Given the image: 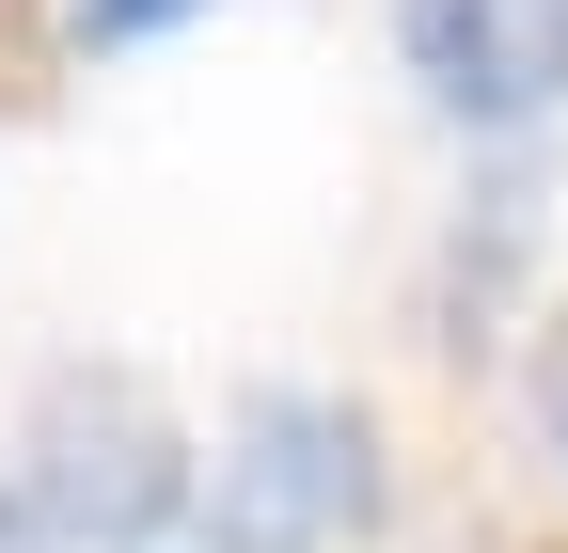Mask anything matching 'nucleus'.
Wrapping results in <instances>:
<instances>
[{"label": "nucleus", "mask_w": 568, "mask_h": 553, "mask_svg": "<svg viewBox=\"0 0 568 553\" xmlns=\"http://www.w3.org/2000/svg\"><path fill=\"white\" fill-rule=\"evenodd\" d=\"M379 522V428L332 395H253L205 474V553H332Z\"/></svg>", "instance_id": "1"}, {"label": "nucleus", "mask_w": 568, "mask_h": 553, "mask_svg": "<svg viewBox=\"0 0 568 553\" xmlns=\"http://www.w3.org/2000/svg\"><path fill=\"white\" fill-rule=\"evenodd\" d=\"M174 428H159V395L142 380H48L32 395V522L63 553H142L174 522Z\"/></svg>", "instance_id": "2"}, {"label": "nucleus", "mask_w": 568, "mask_h": 553, "mask_svg": "<svg viewBox=\"0 0 568 553\" xmlns=\"http://www.w3.org/2000/svg\"><path fill=\"white\" fill-rule=\"evenodd\" d=\"M410 80L458 127L568 111V0H410Z\"/></svg>", "instance_id": "3"}, {"label": "nucleus", "mask_w": 568, "mask_h": 553, "mask_svg": "<svg viewBox=\"0 0 568 553\" xmlns=\"http://www.w3.org/2000/svg\"><path fill=\"white\" fill-rule=\"evenodd\" d=\"M190 17H205V0H80V32H95V48H142V32H190Z\"/></svg>", "instance_id": "4"}, {"label": "nucleus", "mask_w": 568, "mask_h": 553, "mask_svg": "<svg viewBox=\"0 0 568 553\" xmlns=\"http://www.w3.org/2000/svg\"><path fill=\"white\" fill-rule=\"evenodd\" d=\"M537 428H552V459H568V332L537 349Z\"/></svg>", "instance_id": "5"}, {"label": "nucleus", "mask_w": 568, "mask_h": 553, "mask_svg": "<svg viewBox=\"0 0 568 553\" xmlns=\"http://www.w3.org/2000/svg\"><path fill=\"white\" fill-rule=\"evenodd\" d=\"M0 553H32V522H17V506H0Z\"/></svg>", "instance_id": "6"}]
</instances>
